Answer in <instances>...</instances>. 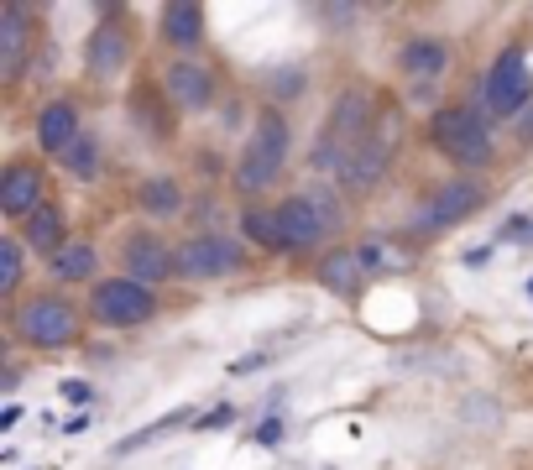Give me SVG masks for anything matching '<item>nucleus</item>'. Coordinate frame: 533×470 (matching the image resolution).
I'll return each instance as SVG.
<instances>
[{"label": "nucleus", "instance_id": "473e14b6", "mask_svg": "<svg viewBox=\"0 0 533 470\" xmlns=\"http://www.w3.org/2000/svg\"><path fill=\"white\" fill-rule=\"evenodd\" d=\"M523 141H533V105H528V121H523Z\"/></svg>", "mask_w": 533, "mask_h": 470}, {"label": "nucleus", "instance_id": "20e7f679", "mask_svg": "<svg viewBox=\"0 0 533 470\" xmlns=\"http://www.w3.org/2000/svg\"><path fill=\"white\" fill-rule=\"evenodd\" d=\"M157 314V298L147 282L136 277H110L95 288V319L115 324V329H131V324H147Z\"/></svg>", "mask_w": 533, "mask_h": 470}, {"label": "nucleus", "instance_id": "423d86ee", "mask_svg": "<svg viewBox=\"0 0 533 470\" xmlns=\"http://www.w3.org/2000/svg\"><path fill=\"white\" fill-rule=\"evenodd\" d=\"M246 262V251L225 235H194V241L178 246V272L183 277H225Z\"/></svg>", "mask_w": 533, "mask_h": 470}, {"label": "nucleus", "instance_id": "f8f14e48", "mask_svg": "<svg viewBox=\"0 0 533 470\" xmlns=\"http://www.w3.org/2000/svg\"><path fill=\"white\" fill-rule=\"evenodd\" d=\"M162 89H168L183 110H204L215 100V74L199 63H173L168 74H162Z\"/></svg>", "mask_w": 533, "mask_h": 470}, {"label": "nucleus", "instance_id": "4be33fe9", "mask_svg": "<svg viewBox=\"0 0 533 470\" xmlns=\"http://www.w3.org/2000/svg\"><path fill=\"white\" fill-rule=\"evenodd\" d=\"M95 267H100V256H95V246H89V241H68L63 251H53V277H63V282L95 277Z\"/></svg>", "mask_w": 533, "mask_h": 470}, {"label": "nucleus", "instance_id": "a878e982", "mask_svg": "<svg viewBox=\"0 0 533 470\" xmlns=\"http://www.w3.org/2000/svg\"><path fill=\"white\" fill-rule=\"evenodd\" d=\"M251 141L267 147V152H277V157H288V121H283L277 110H267L262 121H257V136H251Z\"/></svg>", "mask_w": 533, "mask_h": 470}, {"label": "nucleus", "instance_id": "2f4dec72", "mask_svg": "<svg viewBox=\"0 0 533 470\" xmlns=\"http://www.w3.org/2000/svg\"><path fill=\"white\" fill-rule=\"evenodd\" d=\"M16 423H21V408L6 403V408H0V429H16Z\"/></svg>", "mask_w": 533, "mask_h": 470}, {"label": "nucleus", "instance_id": "9b49d317", "mask_svg": "<svg viewBox=\"0 0 533 470\" xmlns=\"http://www.w3.org/2000/svg\"><path fill=\"white\" fill-rule=\"evenodd\" d=\"M121 256H126V272L136 282H162L168 272H178V256H168V246H162L157 235H131L121 246Z\"/></svg>", "mask_w": 533, "mask_h": 470}, {"label": "nucleus", "instance_id": "5701e85b", "mask_svg": "<svg viewBox=\"0 0 533 470\" xmlns=\"http://www.w3.org/2000/svg\"><path fill=\"white\" fill-rule=\"evenodd\" d=\"M194 408H178V413H168V418H157V423H147V429H136V434H126L121 444H115V460H126V455H136V450H142V444H152V439H162V434H173V429H183V423H194L189 418Z\"/></svg>", "mask_w": 533, "mask_h": 470}, {"label": "nucleus", "instance_id": "f3484780", "mask_svg": "<svg viewBox=\"0 0 533 470\" xmlns=\"http://www.w3.org/2000/svg\"><path fill=\"white\" fill-rule=\"evenodd\" d=\"M283 162H288V157H277V152H267V147H257V141H251L246 157L236 162V183L246 188V194H257V188H272L277 173H283Z\"/></svg>", "mask_w": 533, "mask_h": 470}, {"label": "nucleus", "instance_id": "72a5a7b5", "mask_svg": "<svg viewBox=\"0 0 533 470\" xmlns=\"http://www.w3.org/2000/svg\"><path fill=\"white\" fill-rule=\"evenodd\" d=\"M528 298H533V277H528Z\"/></svg>", "mask_w": 533, "mask_h": 470}, {"label": "nucleus", "instance_id": "cd10ccee", "mask_svg": "<svg viewBox=\"0 0 533 470\" xmlns=\"http://www.w3.org/2000/svg\"><path fill=\"white\" fill-rule=\"evenodd\" d=\"M272 89H277V94H298V89H304V74H298V68H277Z\"/></svg>", "mask_w": 533, "mask_h": 470}, {"label": "nucleus", "instance_id": "f257e3e1", "mask_svg": "<svg viewBox=\"0 0 533 470\" xmlns=\"http://www.w3.org/2000/svg\"><path fill=\"white\" fill-rule=\"evenodd\" d=\"M11 329L27 345H37V350H58V345L79 340V309L68 298H58V293H37L27 303H16Z\"/></svg>", "mask_w": 533, "mask_h": 470}, {"label": "nucleus", "instance_id": "9d476101", "mask_svg": "<svg viewBox=\"0 0 533 470\" xmlns=\"http://www.w3.org/2000/svg\"><path fill=\"white\" fill-rule=\"evenodd\" d=\"M366 121H377V110H372V94L366 89H345L335 110H330V126H324V136L340 141V147H356V136L366 131Z\"/></svg>", "mask_w": 533, "mask_h": 470}, {"label": "nucleus", "instance_id": "c85d7f7f", "mask_svg": "<svg viewBox=\"0 0 533 470\" xmlns=\"http://www.w3.org/2000/svg\"><path fill=\"white\" fill-rule=\"evenodd\" d=\"M236 418V408H215V413H204V418H194V429H225V423Z\"/></svg>", "mask_w": 533, "mask_h": 470}, {"label": "nucleus", "instance_id": "6ab92c4d", "mask_svg": "<svg viewBox=\"0 0 533 470\" xmlns=\"http://www.w3.org/2000/svg\"><path fill=\"white\" fill-rule=\"evenodd\" d=\"M361 256L356 251H335V256H324V262H319V282H324V288H330V293H345V298H356L361 293Z\"/></svg>", "mask_w": 533, "mask_h": 470}, {"label": "nucleus", "instance_id": "39448f33", "mask_svg": "<svg viewBox=\"0 0 533 470\" xmlns=\"http://www.w3.org/2000/svg\"><path fill=\"white\" fill-rule=\"evenodd\" d=\"M277 220H283V241H288V251L319 246L324 235H330V230L340 225L335 204H330V199H319V194H304V199L277 204Z\"/></svg>", "mask_w": 533, "mask_h": 470}, {"label": "nucleus", "instance_id": "7ed1b4c3", "mask_svg": "<svg viewBox=\"0 0 533 470\" xmlns=\"http://www.w3.org/2000/svg\"><path fill=\"white\" fill-rule=\"evenodd\" d=\"M481 100H486L492 115H502V121H507V115H518V110H528V100H533V68H528L523 47H507V53L486 68Z\"/></svg>", "mask_w": 533, "mask_h": 470}, {"label": "nucleus", "instance_id": "412c9836", "mask_svg": "<svg viewBox=\"0 0 533 470\" xmlns=\"http://www.w3.org/2000/svg\"><path fill=\"white\" fill-rule=\"evenodd\" d=\"M136 204H142L152 220H173L178 209H183V188L173 178H147L142 194H136Z\"/></svg>", "mask_w": 533, "mask_h": 470}, {"label": "nucleus", "instance_id": "bb28decb", "mask_svg": "<svg viewBox=\"0 0 533 470\" xmlns=\"http://www.w3.org/2000/svg\"><path fill=\"white\" fill-rule=\"evenodd\" d=\"M21 288V241H0V293Z\"/></svg>", "mask_w": 533, "mask_h": 470}, {"label": "nucleus", "instance_id": "7c9ffc66", "mask_svg": "<svg viewBox=\"0 0 533 470\" xmlns=\"http://www.w3.org/2000/svg\"><path fill=\"white\" fill-rule=\"evenodd\" d=\"M63 397H68V403H89L95 392H89V382H63Z\"/></svg>", "mask_w": 533, "mask_h": 470}, {"label": "nucleus", "instance_id": "b1692460", "mask_svg": "<svg viewBox=\"0 0 533 470\" xmlns=\"http://www.w3.org/2000/svg\"><path fill=\"white\" fill-rule=\"evenodd\" d=\"M27 246H37V251H63L68 241H63V215H58V209L53 204H42L37 209V215L27 220Z\"/></svg>", "mask_w": 533, "mask_h": 470}, {"label": "nucleus", "instance_id": "a211bd4d", "mask_svg": "<svg viewBox=\"0 0 533 470\" xmlns=\"http://www.w3.org/2000/svg\"><path fill=\"white\" fill-rule=\"evenodd\" d=\"M387 173V147H382V141H356V147H351V157H345V183H351V188H372L377 178Z\"/></svg>", "mask_w": 533, "mask_h": 470}, {"label": "nucleus", "instance_id": "0eeeda50", "mask_svg": "<svg viewBox=\"0 0 533 470\" xmlns=\"http://www.w3.org/2000/svg\"><path fill=\"white\" fill-rule=\"evenodd\" d=\"M481 183H445V188H439V194L429 199V204H419V209H413V230H445V225H455V220H466V215H476V209H481Z\"/></svg>", "mask_w": 533, "mask_h": 470}, {"label": "nucleus", "instance_id": "ddd939ff", "mask_svg": "<svg viewBox=\"0 0 533 470\" xmlns=\"http://www.w3.org/2000/svg\"><path fill=\"white\" fill-rule=\"evenodd\" d=\"M74 141H79V110L68 100L42 105V115H37V147L42 152H68Z\"/></svg>", "mask_w": 533, "mask_h": 470}, {"label": "nucleus", "instance_id": "1a4fd4ad", "mask_svg": "<svg viewBox=\"0 0 533 470\" xmlns=\"http://www.w3.org/2000/svg\"><path fill=\"white\" fill-rule=\"evenodd\" d=\"M126 53H131V27L121 21V11H105V21L89 37V68L95 79H115L126 68Z\"/></svg>", "mask_w": 533, "mask_h": 470}, {"label": "nucleus", "instance_id": "dca6fc26", "mask_svg": "<svg viewBox=\"0 0 533 470\" xmlns=\"http://www.w3.org/2000/svg\"><path fill=\"white\" fill-rule=\"evenodd\" d=\"M162 37L173 47H199L204 42V11L194 0H173V6H162Z\"/></svg>", "mask_w": 533, "mask_h": 470}, {"label": "nucleus", "instance_id": "6e6552de", "mask_svg": "<svg viewBox=\"0 0 533 470\" xmlns=\"http://www.w3.org/2000/svg\"><path fill=\"white\" fill-rule=\"evenodd\" d=\"M48 204V183L32 162H11L6 178H0V209H6L11 220H32L37 209Z\"/></svg>", "mask_w": 533, "mask_h": 470}, {"label": "nucleus", "instance_id": "c756f323", "mask_svg": "<svg viewBox=\"0 0 533 470\" xmlns=\"http://www.w3.org/2000/svg\"><path fill=\"white\" fill-rule=\"evenodd\" d=\"M277 439H283V418H267L257 429V444H277Z\"/></svg>", "mask_w": 533, "mask_h": 470}, {"label": "nucleus", "instance_id": "2eb2a0df", "mask_svg": "<svg viewBox=\"0 0 533 470\" xmlns=\"http://www.w3.org/2000/svg\"><path fill=\"white\" fill-rule=\"evenodd\" d=\"M398 63H403V74L413 84H434L439 74H445L450 53H445V42H434V37H413L403 53H398Z\"/></svg>", "mask_w": 533, "mask_h": 470}, {"label": "nucleus", "instance_id": "393cba45", "mask_svg": "<svg viewBox=\"0 0 533 470\" xmlns=\"http://www.w3.org/2000/svg\"><path fill=\"white\" fill-rule=\"evenodd\" d=\"M63 168L74 173V178H84V183L95 178V173H100V152H95V141H89V136H79L74 147L63 152Z\"/></svg>", "mask_w": 533, "mask_h": 470}, {"label": "nucleus", "instance_id": "f03ea898", "mask_svg": "<svg viewBox=\"0 0 533 470\" xmlns=\"http://www.w3.org/2000/svg\"><path fill=\"white\" fill-rule=\"evenodd\" d=\"M429 131H434V147L450 162H466V168H486V162H492V131H486V121L476 110L445 105L429 121Z\"/></svg>", "mask_w": 533, "mask_h": 470}, {"label": "nucleus", "instance_id": "4468645a", "mask_svg": "<svg viewBox=\"0 0 533 470\" xmlns=\"http://www.w3.org/2000/svg\"><path fill=\"white\" fill-rule=\"evenodd\" d=\"M21 63H27V11L16 6H0V79H16Z\"/></svg>", "mask_w": 533, "mask_h": 470}, {"label": "nucleus", "instance_id": "aec40b11", "mask_svg": "<svg viewBox=\"0 0 533 470\" xmlns=\"http://www.w3.org/2000/svg\"><path fill=\"white\" fill-rule=\"evenodd\" d=\"M241 235H246L251 246H262V251H288L277 209H246V215H241Z\"/></svg>", "mask_w": 533, "mask_h": 470}]
</instances>
